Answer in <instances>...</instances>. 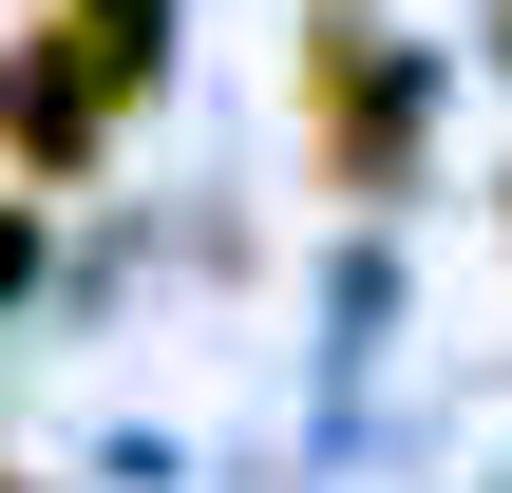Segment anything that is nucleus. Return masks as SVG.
Wrapping results in <instances>:
<instances>
[{
	"label": "nucleus",
	"mask_w": 512,
	"mask_h": 493,
	"mask_svg": "<svg viewBox=\"0 0 512 493\" xmlns=\"http://www.w3.org/2000/svg\"><path fill=\"white\" fill-rule=\"evenodd\" d=\"M304 76H323V152H342V190H399V57H380L361 0L304 19Z\"/></svg>",
	"instance_id": "f257e3e1"
},
{
	"label": "nucleus",
	"mask_w": 512,
	"mask_h": 493,
	"mask_svg": "<svg viewBox=\"0 0 512 493\" xmlns=\"http://www.w3.org/2000/svg\"><path fill=\"white\" fill-rule=\"evenodd\" d=\"M152 57V0H95V19H57V57H38V152H76L95 114H114V76Z\"/></svg>",
	"instance_id": "f03ea898"
},
{
	"label": "nucleus",
	"mask_w": 512,
	"mask_h": 493,
	"mask_svg": "<svg viewBox=\"0 0 512 493\" xmlns=\"http://www.w3.org/2000/svg\"><path fill=\"white\" fill-rule=\"evenodd\" d=\"M0 285H19V209H0Z\"/></svg>",
	"instance_id": "7ed1b4c3"
}]
</instances>
